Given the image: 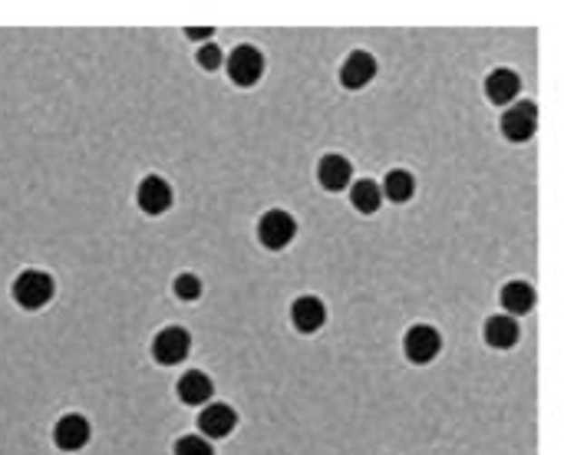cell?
<instances>
[{"label":"cell","instance_id":"obj_6","mask_svg":"<svg viewBox=\"0 0 564 455\" xmlns=\"http://www.w3.org/2000/svg\"><path fill=\"white\" fill-rule=\"evenodd\" d=\"M538 129V106L535 102H515L505 116H501V136L509 142H528Z\"/></svg>","mask_w":564,"mask_h":455},{"label":"cell","instance_id":"obj_10","mask_svg":"<svg viewBox=\"0 0 564 455\" xmlns=\"http://www.w3.org/2000/svg\"><path fill=\"white\" fill-rule=\"evenodd\" d=\"M374 76H376V60L366 50H354L344 60V66H340V82H344L346 90H364Z\"/></svg>","mask_w":564,"mask_h":455},{"label":"cell","instance_id":"obj_15","mask_svg":"<svg viewBox=\"0 0 564 455\" xmlns=\"http://www.w3.org/2000/svg\"><path fill=\"white\" fill-rule=\"evenodd\" d=\"M521 90V80L519 73H511V70H495V73L485 80V96H489L495 106H509Z\"/></svg>","mask_w":564,"mask_h":455},{"label":"cell","instance_id":"obj_18","mask_svg":"<svg viewBox=\"0 0 564 455\" xmlns=\"http://www.w3.org/2000/svg\"><path fill=\"white\" fill-rule=\"evenodd\" d=\"M413 191H416V182H413V175L403 172V169H393V172L386 175V182H383V195L390 201H396V205L410 201Z\"/></svg>","mask_w":564,"mask_h":455},{"label":"cell","instance_id":"obj_16","mask_svg":"<svg viewBox=\"0 0 564 455\" xmlns=\"http://www.w3.org/2000/svg\"><path fill=\"white\" fill-rule=\"evenodd\" d=\"M501 307L509 317H519V314H528V310L535 307V291H531V284L525 281H511L501 287Z\"/></svg>","mask_w":564,"mask_h":455},{"label":"cell","instance_id":"obj_4","mask_svg":"<svg viewBox=\"0 0 564 455\" xmlns=\"http://www.w3.org/2000/svg\"><path fill=\"white\" fill-rule=\"evenodd\" d=\"M403 350H406V360L416 366H426L433 363L442 350V337H439L436 327H429V324H416V327L406 334L403 340Z\"/></svg>","mask_w":564,"mask_h":455},{"label":"cell","instance_id":"obj_7","mask_svg":"<svg viewBox=\"0 0 564 455\" xmlns=\"http://www.w3.org/2000/svg\"><path fill=\"white\" fill-rule=\"evenodd\" d=\"M238 426V412L228 406V402H211L205 406L199 416V429H201V439H225L231 436Z\"/></svg>","mask_w":564,"mask_h":455},{"label":"cell","instance_id":"obj_22","mask_svg":"<svg viewBox=\"0 0 564 455\" xmlns=\"http://www.w3.org/2000/svg\"><path fill=\"white\" fill-rule=\"evenodd\" d=\"M189 37L191 40H205V37H211V30H189Z\"/></svg>","mask_w":564,"mask_h":455},{"label":"cell","instance_id":"obj_3","mask_svg":"<svg viewBox=\"0 0 564 455\" xmlns=\"http://www.w3.org/2000/svg\"><path fill=\"white\" fill-rule=\"evenodd\" d=\"M294 235H297V221H294L284 208L267 211V215L258 221V241H261L264 247H271V251L287 247L294 241Z\"/></svg>","mask_w":564,"mask_h":455},{"label":"cell","instance_id":"obj_9","mask_svg":"<svg viewBox=\"0 0 564 455\" xmlns=\"http://www.w3.org/2000/svg\"><path fill=\"white\" fill-rule=\"evenodd\" d=\"M136 201H139V208L146 211V215H162V211L172 208V189H169V182H165V179H159V175H149V179H142V182H139Z\"/></svg>","mask_w":564,"mask_h":455},{"label":"cell","instance_id":"obj_11","mask_svg":"<svg viewBox=\"0 0 564 455\" xmlns=\"http://www.w3.org/2000/svg\"><path fill=\"white\" fill-rule=\"evenodd\" d=\"M324 320H327V307L317 301V297H297L291 304V324L294 330H301V334H317L324 327Z\"/></svg>","mask_w":564,"mask_h":455},{"label":"cell","instance_id":"obj_21","mask_svg":"<svg viewBox=\"0 0 564 455\" xmlns=\"http://www.w3.org/2000/svg\"><path fill=\"white\" fill-rule=\"evenodd\" d=\"M199 63H201V70H219V66L225 63V56H221V50L215 44H205L199 50Z\"/></svg>","mask_w":564,"mask_h":455},{"label":"cell","instance_id":"obj_8","mask_svg":"<svg viewBox=\"0 0 564 455\" xmlns=\"http://www.w3.org/2000/svg\"><path fill=\"white\" fill-rule=\"evenodd\" d=\"M53 442L56 449L63 452H80L86 442H90V422L80 416V412H70L53 426Z\"/></svg>","mask_w":564,"mask_h":455},{"label":"cell","instance_id":"obj_12","mask_svg":"<svg viewBox=\"0 0 564 455\" xmlns=\"http://www.w3.org/2000/svg\"><path fill=\"white\" fill-rule=\"evenodd\" d=\"M211 380L209 373H201V370H189V373L179 380V386H175V392H179V400L185 402V406H205V402L211 400Z\"/></svg>","mask_w":564,"mask_h":455},{"label":"cell","instance_id":"obj_5","mask_svg":"<svg viewBox=\"0 0 564 455\" xmlns=\"http://www.w3.org/2000/svg\"><path fill=\"white\" fill-rule=\"evenodd\" d=\"M189 346H191V337L185 334L182 327H165V330H159V334H155V340H152L155 363H162V366L182 363L185 356H189Z\"/></svg>","mask_w":564,"mask_h":455},{"label":"cell","instance_id":"obj_13","mask_svg":"<svg viewBox=\"0 0 564 455\" xmlns=\"http://www.w3.org/2000/svg\"><path fill=\"white\" fill-rule=\"evenodd\" d=\"M350 175H354V169H350V162H346L344 155H324L320 159V165H317V179H320V185L327 191H340V189H346L350 185Z\"/></svg>","mask_w":564,"mask_h":455},{"label":"cell","instance_id":"obj_17","mask_svg":"<svg viewBox=\"0 0 564 455\" xmlns=\"http://www.w3.org/2000/svg\"><path fill=\"white\" fill-rule=\"evenodd\" d=\"M350 201H354V208L360 211V215H374L383 201L380 185L370 182V179H360V182H354V189H350Z\"/></svg>","mask_w":564,"mask_h":455},{"label":"cell","instance_id":"obj_19","mask_svg":"<svg viewBox=\"0 0 564 455\" xmlns=\"http://www.w3.org/2000/svg\"><path fill=\"white\" fill-rule=\"evenodd\" d=\"M175 297H179V301H199L201 297V281L199 277H195V274H179V277H175Z\"/></svg>","mask_w":564,"mask_h":455},{"label":"cell","instance_id":"obj_1","mask_svg":"<svg viewBox=\"0 0 564 455\" xmlns=\"http://www.w3.org/2000/svg\"><path fill=\"white\" fill-rule=\"evenodd\" d=\"M53 277L46 271H20L14 281V301L24 310H40L53 301Z\"/></svg>","mask_w":564,"mask_h":455},{"label":"cell","instance_id":"obj_14","mask_svg":"<svg viewBox=\"0 0 564 455\" xmlns=\"http://www.w3.org/2000/svg\"><path fill=\"white\" fill-rule=\"evenodd\" d=\"M519 324H515V317H509V314H495V317H489V324H485V344L495 346V350H509V346L519 344Z\"/></svg>","mask_w":564,"mask_h":455},{"label":"cell","instance_id":"obj_2","mask_svg":"<svg viewBox=\"0 0 564 455\" xmlns=\"http://www.w3.org/2000/svg\"><path fill=\"white\" fill-rule=\"evenodd\" d=\"M225 70H228V76H231L235 86H255V82L261 80V73H264L261 50H258V46H248V44L235 46L231 56L225 60Z\"/></svg>","mask_w":564,"mask_h":455},{"label":"cell","instance_id":"obj_20","mask_svg":"<svg viewBox=\"0 0 564 455\" xmlns=\"http://www.w3.org/2000/svg\"><path fill=\"white\" fill-rule=\"evenodd\" d=\"M175 455H215V449H211L209 439H201V436H182L179 442H175Z\"/></svg>","mask_w":564,"mask_h":455}]
</instances>
